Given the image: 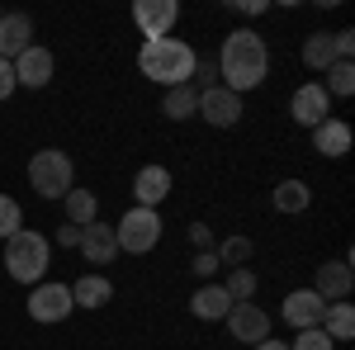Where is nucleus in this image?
Masks as SVG:
<instances>
[{"mask_svg":"<svg viewBox=\"0 0 355 350\" xmlns=\"http://www.w3.org/2000/svg\"><path fill=\"white\" fill-rule=\"evenodd\" d=\"M270 76V48L256 28H232L223 38V53H218V85L232 90V95H246L256 85H266Z\"/></svg>","mask_w":355,"mask_h":350,"instance_id":"1","label":"nucleus"},{"mask_svg":"<svg viewBox=\"0 0 355 350\" xmlns=\"http://www.w3.org/2000/svg\"><path fill=\"white\" fill-rule=\"evenodd\" d=\"M194 48L190 43H180V38H147L142 48H137V71L147 76V81L157 85H190L194 76Z\"/></svg>","mask_w":355,"mask_h":350,"instance_id":"2","label":"nucleus"},{"mask_svg":"<svg viewBox=\"0 0 355 350\" xmlns=\"http://www.w3.org/2000/svg\"><path fill=\"white\" fill-rule=\"evenodd\" d=\"M48 261H53L48 237H38V232H28V227H19V232L5 242V274H10L15 284H43Z\"/></svg>","mask_w":355,"mask_h":350,"instance_id":"3","label":"nucleus"},{"mask_svg":"<svg viewBox=\"0 0 355 350\" xmlns=\"http://www.w3.org/2000/svg\"><path fill=\"white\" fill-rule=\"evenodd\" d=\"M28 185L38 189L43 199H67L76 189V166L62 147H43L28 157Z\"/></svg>","mask_w":355,"mask_h":350,"instance_id":"4","label":"nucleus"},{"mask_svg":"<svg viewBox=\"0 0 355 350\" xmlns=\"http://www.w3.org/2000/svg\"><path fill=\"white\" fill-rule=\"evenodd\" d=\"M114 242H119V251H128V256H147L152 246L162 242V213L133 204L128 213L114 222Z\"/></svg>","mask_w":355,"mask_h":350,"instance_id":"5","label":"nucleus"},{"mask_svg":"<svg viewBox=\"0 0 355 350\" xmlns=\"http://www.w3.org/2000/svg\"><path fill=\"white\" fill-rule=\"evenodd\" d=\"M76 313V303H71V284H57V279H43V284H33V294H28V317L43 326L53 322H67Z\"/></svg>","mask_w":355,"mask_h":350,"instance_id":"6","label":"nucleus"},{"mask_svg":"<svg viewBox=\"0 0 355 350\" xmlns=\"http://www.w3.org/2000/svg\"><path fill=\"white\" fill-rule=\"evenodd\" d=\"M289 114H294V123L299 128H318V123H327L331 119V95L322 90V81H308L294 90V100H289Z\"/></svg>","mask_w":355,"mask_h":350,"instance_id":"7","label":"nucleus"},{"mask_svg":"<svg viewBox=\"0 0 355 350\" xmlns=\"http://www.w3.org/2000/svg\"><path fill=\"white\" fill-rule=\"evenodd\" d=\"M133 24L142 28V38H171V28L180 24V5L175 0H137Z\"/></svg>","mask_w":355,"mask_h":350,"instance_id":"8","label":"nucleus"},{"mask_svg":"<svg viewBox=\"0 0 355 350\" xmlns=\"http://www.w3.org/2000/svg\"><path fill=\"white\" fill-rule=\"evenodd\" d=\"M223 322L232 331V341H246V346L270 341V313H261L256 303H232V313H227Z\"/></svg>","mask_w":355,"mask_h":350,"instance_id":"9","label":"nucleus"},{"mask_svg":"<svg viewBox=\"0 0 355 350\" xmlns=\"http://www.w3.org/2000/svg\"><path fill=\"white\" fill-rule=\"evenodd\" d=\"M10 67H15V85H24V90H43V85L53 81V67H57V62H53V53H48V48L28 43V48L15 57Z\"/></svg>","mask_w":355,"mask_h":350,"instance_id":"10","label":"nucleus"},{"mask_svg":"<svg viewBox=\"0 0 355 350\" xmlns=\"http://www.w3.org/2000/svg\"><path fill=\"white\" fill-rule=\"evenodd\" d=\"M199 119L209 123V128H232L237 119H242V95H232V90H199Z\"/></svg>","mask_w":355,"mask_h":350,"instance_id":"11","label":"nucleus"},{"mask_svg":"<svg viewBox=\"0 0 355 350\" xmlns=\"http://www.w3.org/2000/svg\"><path fill=\"white\" fill-rule=\"evenodd\" d=\"M284 322L294 326V331H308V326H322V313H327V303L313 294V289H294V294H284Z\"/></svg>","mask_w":355,"mask_h":350,"instance_id":"12","label":"nucleus"},{"mask_svg":"<svg viewBox=\"0 0 355 350\" xmlns=\"http://www.w3.org/2000/svg\"><path fill=\"white\" fill-rule=\"evenodd\" d=\"M351 289H355L351 261H327V265H318V274H313V294L322 298V303H341Z\"/></svg>","mask_w":355,"mask_h":350,"instance_id":"13","label":"nucleus"},{"mask_svg":"<svg viewBox=\"0 0 355 350\" xmlns=\"http://www.w3.org/2000/svg\"><path fill=\"white\" fill-rule=\"evenodd\" d=\"M166 194H171V170L166 166H137V175H133V204L137 209H157Z\"/></svg>","mask_w":355,"mask_h":350,"instance_id":"14","label":"nucleus"},{"mask_svg":"<svg viewBox=\"0 0 355 350\" xmlns=\"http://www.w3.org/2000/svg\"><path fill=\"white\" fill-rule=\"evenodd\" d=\"M81 256L90 261V265H110L114 256H119V242H114V227L110 222H85L81 227Z\"/></svg>","mask_w":355,"mask_h":350,"instance_id":"15","label":"nucleus"},{"mask_svg":"<svg viewBox=\"0 0 355 350\" xmlns=\"http://www.w3.org/2000/svg\"><path fill=\"white\" fill-rule=\"evenodd\" d=\"M190 313L199 317V322H223V317L232 313V298H227L223 284H199L194 298H190Z\"/></svg>","mask_w":355,"mask_h":350,"instance_id":"16","label":"nucleus"},{"mask_svg":"<svg viewBox=\"0 0 355 350\" xmlns=\"http://www.w3.org/2000/svg\"><path fill=\"white\" fill-rule=\"evenodd\" d=\"M33 38V19L28 15H0V62H15Z\"/></svg>","mask_w":355,"mask_h":350,"instance_id":"17","label":"nucleus"},{"mask_svg":"<svg viewBox=\"0 0 355 350\" xmlns=\"http://www.w3.org/2000/svg\"><path fill=\"white\" fill-rule=\"evenodd\" d=\"M110 298H114V284L105 279V274H100V270H95V274H81V279L71 284V303H76V308H90V313H100Z\"/></svg>","mask_w":355,"mask_h":350,"instance_id":"18","label":"nucleus"},{"mask_svg":"<svg viewBox=\"0 0 355 350\" xmlns=\"http://www.w3.org/2000/svg\"><path fill=\"white\" fill-rule=\"evenodd\" d=\"M313 147H318L322 157H331V161H341V157L351 152V128H346L341 119H327V123L313 128Z\"/></svg>","mask_w":355,"mask_h":350,"instance_id":"19","label":"nucleus"},{"mask_svg":"<svg viewBox=\"0 0 355 350\" xmlns=\"http://www.w3.org/2000/svg\"><path fill=\"white\" fill-rule=\"evenodd\" d=\"M162 114L175 119V123L194 119V114H199V90H194V85H171V90L162 95Z\"/></svg>","mask_w":355,"mask_h":350,"instance_id":"20","label":"nucleus"},{"mask_svg":"<svg viewBox=\"0 0 355 350\" xmlns=\"http://www.w3.org/2000/svg\"><path fill=\"white\" fill-rule=\"evenodd\" d=\"M270 199H275V209H279V213H303V209L313 204V189L303 185V180H279Z\"/></svg>","mask_w":355,"mask_h":350,"instance_id":"21","label":"nucleus"},{"mask_svg":"<svg viewBox=\"0 0 355 350\" xmlns=\"http://www.w3.org/2000/svg\"><path fill=\"white\" fill-rule=\"evenodd\" d=\"M322 331H327L331 341H351V336H355V308H351V303H327V313H322Z\"/></svg>","mask_w":355,"mask_h":350,"instance_id":"22","label":"nucleus"},{"mask_svg":"<svg viewBox=\"0 0 355 350\" xmlns=\"http://www.w3.org/2000/svg\"><path fill=\"white\" fill-rule=\"evenodd\" d=\"M62 209H67V222H71V227H85V222L100 218V204H95L90 189H71V194L62 199Z\"/></svg>","mask_w":355,"mask_h":350,"instance_id":"23","label":"nucleus"},{"mask_svg":"<svg viewBox=\"0 0 355 350\" xmlns=\"http://www.w3.org/2000/svg\"><path fill=\"white\" fill-rule=\"evenodd\" d=\"M303 62H308L313 71H327V67H336L331 33H308V38H303Z\"/></svg>","mask_w":355,"mask_h":350,"instance_id":"24","label":"nucleus"},{"mask_svg":"<svg viewBox=\"0 0 355 350\" xmlns=\"http://www.w3.org/2000/svg\"><path fill=\"white\" fill-rule=\"evenodd\" d=\"M223 289H227V298H232V303H251V298H256V289H261V279H256V270H251V265H237V270H227Z\"/></svg>","mask_w":355,"mask_h":350,"instance_id":"25","label":"nucleus"},{"mask_svg":"<svg viewBox=\"0 0 355 350\" xmlns=\"http://www.w3.org/2000/svg\"><path fill=\"white\" fill-rule=\"evenodd\" d=\"M322 90H327L331 100H346V95H355V62H336V67H327V81H322Z\"/></svg>","mask_w":355,"mask_h":350,"instance_id":"26","label":"nucleus"},{"mask_svg":"<svg viewBox=\"0 0 355 350\" xmlns=\"http://www.w3.org/2000/svg\"><path fill=\"white\" fill-rule=\"evenodd\" d=\"M214 256H218V265H227V270L246 265V261H251V237H223V246Z\"/></svg>","mask_w":355,"mask_h":350,"instance_id":"27","label":"nucleus"},{"mask_svg":"<svg viewBox=\"0 0 355 350\" xmlns=\"http://www.w3.org/2000/svg\"><path fill=\"white\" fill-rule=\"evenodd\" d=\"M19 227H24V213H19V204H15L10 194H0V242H10Z\"/></svg>","mask_w":355,"mask_h":350,"instance_id":"28","label":"nucleus"},{"mask_svg":"<svg viewBox=\"0 0 355 350\" xmlns=\"http://www.w3.org/2000/svg\"><path fill=\"white\" fill-rule=\"evenodd\" d=\"M190 85H194V90H214V85H218V62H214V57H194Z\"/></svg>","mask_w":355,"mask_h":350,"instance_id":"29","label":"nucleus"},{"mask_svg":"<svg viewBox=\"0 0 355 350\" xmlns=\"http://www.w3.org/2000/svg\"><path fill=\"white\" fill-rule=\"evenodd\" d=\"M336 341H331L322 326H308V331H299V341H289V350H331Z\"/></svg>","mask_w":355,"mask_h":350,"instance_id":"30","label":"nucleus"},{"mask_svg":"<svg viewBox=\"0 0 355 350\" xmlns=\"http://www.w3.org/2000/svg\"><path fill=\"white\" fill-rule=\"evenodd\" d=\"M218 256H214V251H199V256H194V274H199V279H204V284H214V274H218Z\"/></svg>","mask_w":355,"mask_h":350,"instance_id":"31","label":"nucleus"},{"mask_svg":"<svg viewBox=\"0 0 355 350\" xmlns=\"http://www.w3.org/2000/svg\"><path fill=\"white\" fill-rule=\"evenodd\" d=\"M331 48H336V62H351V53H355V28L331 33Z\"/></svg>","mask_w":355,"mask_h":350,"instance_id":"32","label":"nucleus"},{"mask_svg":"<svg viewBox=\"0 0 355 350\" xmlns=\"http://www.w3.org/2000/svg\"><path fill=\"white\" fill-rule=\"evenodd\" d=\"M15 90H19V85H15V67H10V62H0V100H10Z\"/></svg>","mask_w":355,"mask_h":350,"instance_id":"33","label":"nucleus"},{"mask_svg":"<svg viewBox=\"0 0 355 350\" xmlns=\"http://www.w3.org/2000/svg\"><path fill=\"white\" fill-rule=\"evenodd\" d=\"M57 246H62V251H67V246H81V227L62 222V227H57Z\"/></svg>","mask_w":355,"mask_h":350,"instance_id":"34","label":"nucleus"},{"mask_svg":"<svg viewBox=\"0 0 355 350\" xmlns=\"http://www.w3.org/2000/svg\"><path fill=\"white\" fill-rule=\"evenodd\" d=\"M190 237H194V246H199V251H209V246H214V232H209L204 222H194V227H190Z\"/></svg>","mask_w":355,"mask_h":350,"instance_id":"35","label":"nucleus"},{"mask_svg":"<svg viewBox=\"0 0 355 350\" xmlns=\"http://www.w3.org/2000/svg\"><path fill=\"white\" fill-rule=\"evenodd\" d=\"M270 5L266 0H237V15H266Z\"/></svg>","mask_w":355,"mask_h":350,"instance_id":"36","label":"nucleus"},{"mask_svg":"<svg viewBox=\"0 0 355 350\" xmlns=\"http://www.w3.org/2000/svg\"><path fill=\"white\" fill-rule=\"evenodd\" d=\"M251 350H289V341H261V346H251Z\"/></svg>","mask_w":355,"mask_h":350,"instance_id":"37","label":"nucleus"},{"mask_svg":"<svg viewBox=\"0 0 355 350\" xmlns=\"http://www.w3.org/2000/svg\"><path fill=\"white\" fill-rule=\"evenodd\" d=\"M0 15H5V10H0Z\"/></svg>","mask_w":355,"mask_h":350,"instance_id":"38","label":"nucleus"}]
</instances>
